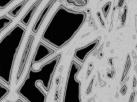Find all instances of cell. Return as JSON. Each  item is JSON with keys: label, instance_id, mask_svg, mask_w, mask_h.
<instances>
[{"label": "cell", "instance_id": "9c48e42d", "mask_svg": "<svg viewBox=\"0 0 137 102\" xmlns=\"http://www.w3.org/2000/svg\"><path fill=\"white\" fill-rule=\"evenodd\" d=\"M27 2V1H22L19 3L16 6L14 7L12 9H11L10 11L8 12V14L10 16L15 18L16 17L19 13H20L21 10H22L23 8L25 5V3Z\"/></svg>", "mask_w": 137, "mask_h": 102}, {"label": "cell", "instance_id": "7402d4cb", "mask_svg": "<svg viewBox=\"0 0 137 102\" xmlns=\"http://www.w3.org/2000/svg\"><path fill=\"white\" fill-rule=\"evenodd\" d=\"M107 76L109 78H111L112 77V75L111 74H107Z\"/></svg>", "mask_w": 137, "mask_h": 102}, {"label": "cell", "instance_id": "ba28073f", "mask_svg": "<svg viewBox=\"0 0 137 102\" xmlns=\"http://www.w3.org/2000/svg\"><path fill=\"white\" fill-rule=\"evenodd\" d=\"M41 2V1H36L35 3H34L30 8V9L28 10L27 13L25 14V15L23 17V18L21 19V23L23 25L27 26L29 25V23H30V22L31 21V19L32 18L33 14H34V13H35L39 4H40Z\"/></svg>", "mask_w": 137, "mask_h": 102}, {"label": "cell", "instance_id": "d6986e66", "mask_svg": "<svg viewBox=\"0 0 137 102\" xmlns=\"http://www.w3.org/2000/svg\"><path fill=\"white\" fill-rule=\"evenodd\" d=\"M124 3V1H119L118 3V7L119 8H121L123 6Z\"/></svg>", "mask_w": 137, "mask_h": 102}, {"label": "cell", "instance_id": "7a4b0ae2", "mask_svg": "<svg viewBox=\"0 0 137 102\" xmlns=\"http://www.w3.org/2000/svg\"><path fill=\"white\" fill-rule=\"evenodd\" d=\"M61 57L62 54H58L38 70L31 67L17 93L27 102H46L47 95L38 84H41L46 92L50 91L53 77Z\"/></svg>", "mask_w": 137, "mask_h": 102}, {"label": "cell", "instance_id": "2e32d148", "mask_svg": "<svg viewBox=\"0 0 137 102\" xmlns=\"http://www.w3.org/2000/svg\"><path fill=\"white\" fill-rule=\"evenodd\" d=\"M136 95V91L135 90H134L131 93L128 102H134Z\"/></svg>", "mask_w": 137, "mask_h": 102}, {"label": "cell", "instance_id": "30bf717a", "mask_svg": "<svg viewBox=\"0 0 137 102\" xmlns=\"http://www.w3.org/2000/svg\"><path fill=\"white\" fill-rule=\"evenodd\" d=\"M131 66V57L130 56V54H128V55H127L125 63V65L124 66V69H123V74H122V78H121V82H123L126 77L128 75V73L129 72V70L130 69Z\"/></svg>", "mask_w": 137, "mask_h": 102}, {"label": "cell", "instance_id": "277c9868", "mask_svg": "<svg viewBox=\"0 0 137 102\" xmlns=\"http://www.w3.org/2000/svg\"><path fill=\"white\" fill-rule=\"evenodd\" d=\"M82 66L75 61L71 63L68 71L62 102H82L81 98V82L77 76Z\"/></svg>", "mask_w": 137, "mask_h": 102}, {"label": "cell", "instance_id": "4fadbf2b", "mask_svg": "<svg viewBox=\"0 0 137 102\" xmlns=\"http://www.w3.org/2000/svg\"><path fill=\"white\" fill-rule=\"evenodd\" d=\"M13 2V0H0V10H3Z\"/></svg>", "mask_w": 137, "mask_h": 102}, {"label": "cell", "instance_id": "8fae6325", "mask_svg": "<svg viewBox=\"0 0 137 102\" xmlns=\"http://www.w3.org/2000/svg\"><path fill=\"white\" fill-rule=\"evenodd\" d=\"M66 2L77 7H83L86 6L88 1L85 0H69V1H66Z\"/></svg>", "mask_w": 137, "mask_h": 102}, {"label": "cell", "instance_id": "3957f363", "mask_svg": "<svg viewBox=\"0 0 137 102\" xmlns=\"http://www.w3.org/2000/svg\"><path fill=\"white\" fill-rule=\"evenodd\" d=\"M26 33L22 26L16 25L0 41V80L9 86L16 56Z\"/></svg>", "mask_w": 137, "mask_h": 102}, {"label": "cell", "instance_id": "e0dca14e", "mask_svg": "<svg viewBox=\"0 0 137 102\" xmlns=\"http://www.w3.org/2000/svg\"><path fill=\"white\" fill-rule=\"evenodd\" d=\"M136 86H137V79L135 76H134L133 80H132V88L133 89H135Z\"/></svg>", "mask_w": 137, "mask_h": 102}, {"label": "cell", "instance_id": "44dd1931", "mask_svg": "<svg viewBox=\"0 0 137 102\" xmlns=\"http://www.w3.org/2000/svg\"><path fill=\"white\" fill-rule=\"evenodd\" d=\"M100 54H101V55H100V56H101V57H100V59H102V57L103 56H104V53H103L102 52H101L100 53Z\"/></svg>", "mask_w": 137, "mask_h": 102}, {"label": "cell", "instance_id": "603a6c76", "mask_svg": "<svg viewBox=\"0 0 137 102\" xmlns=\"http://www.w3.org/2000/svg\"><path fill=\"white\" fill-rule=\"evenodd\" d=\"M111 74L112 75H113L114 74H115V70H112L111 71Z\"/></svg>", "mask_w": 137, "mask_h": 102}, {"label": "cell", "instance_id": "ffe728a7", "mask_svg": "<svg viewBox=\"0 0 137 102\" xmlns=\"http://www.w3.org/2000/svg\"><path fill=\"white\" fill-rule=\"evenodd\" d=\"M7 102H11V101H7ZM14 102H23L21 99H17L16 101H14Z\"/></svg>", "mask_w": 137, "mask_h": 102}, {"label": "cell", "instance_id": "6da1fadb", "mask_svg": "<svg viewBox=\"0 0 137 102\" xmlns=\"http://www.w3.org/2000/svg\"><path fill=\"white\" fill-rule=\"evenodd\" d=\"M86 19L85 12L71 10L61 4L46 27L41 40L56 49H61L79 31Z\"/></svg>", "mask_w": 137, "mask_h": 102}, {"label": "cell", "instance_id": "7c38bea8", "mask_svg": "<svg viewBox=\"0 0 137 102\" xmlns=\"http://www.w3.org/2000/svg\"><path fill=\"white\" fill-rule=\"evenodd\" d=\"M111 6V2H108L105 5L104 7L102 8V12H103V13H104V16L105 18H107L108 14Z\"/></svg>", "mask_w": 137, "mask_h": 102}, {"label": "cell", "instance_id": "52a82bcc", "mask_svg": "<svg viewBox=\"0 0 137 102\" xmlns=\"http://www.w3.org/2000/svg\"><path fill=\"white\" fill-rule=\"evenodd\" d=\"M55 2H56L55 1H49V3L46 6V7H45V8L43 9V10L41 12L40 16H39L36 23H34V26H33V29H32V31L33 33H36L38 32V31L39 30V29H40V26L41 25L42 23L43 22L44 20H45L47 14H48L49 11H50V10L51 8L52 7L53 5L54 4V3Z\"/></svg>", "mask_w": 137, "mask_h": 102}, {"label": "cell", "instance_id": "8992f818", "mask_svg": "<svg viewBox=\"0 0 137 102\" xmlns=\"http://www.w3.org/2000/svg\"><path fill=\"white\" fill-rule=\"evenodd\" d=\"M99 42L100 41L99 40H96L84 47L78 48L76 50L74 54L75 59L80 61L81 63H84L88 55L96 48Z\"/></svg>", "mask_w": 137, "mask_h": 102}, {"label": "cell", "instance_id": "5b68a950", "mask_svg": "<svg viewBox=\"0 0 137 102\" xmlns=\"http://www.w3.org/2000/svg\"><path fill=\"white\" fill-rule=\"evenodd\" d=\"M54 53V50L49 47L45 44L40 42L37 46L36 53L33 58L32 64L34 65V64L42 61Z\"/></svg>", "mask_w": 137, "mask_h": 102}, {"label": "cell", "instance_id": "ac0fdd59", "mask_svg": "<svg viewBox=\"0 0 137 102\" xmlns=\"http://www.w3.org/2000/svg\"><path fill=\"white\" fill-rule=\"evenodd\" d=\"M108 62L110 64V65L111 66H113L114 65V63H113V58L112 57H110L108 59Z\"/></svg>", "mask_w": 137, "mask_h": 102}, {"label": "cell", "instance_id": "9a60e30c", "mask_svg": "<svg viewBox=\"0 0 137 102\" xmlns=\"http://www.w3.org/2000/svg\"><path fill=\"white\" fill-rule=\"evenodd\" d=\"M127 90H128V87L126 85H124L123 86L121 87L120 89V93L122 95L125 96L127 93Z\"/></svg>", "mask_w": 137, "mask_h": 102}, {"label": "cell", "instance_id": "5bb4252c", "mask_svg": "<svg viewBox=\"0 0 137 102\" xmlns=\"http://www.w3.org/2000/svg\"><path fill=\"white\" fill-rule=\"evenodd\" d=\"M127 10H128V9H127V7H125L124 9V12L123 14H122V18H121V21H122V25H124L125 20H126V14H127Z\"/></svg>", "mask_w": 137, "mask_h": 102}]
</instances>
